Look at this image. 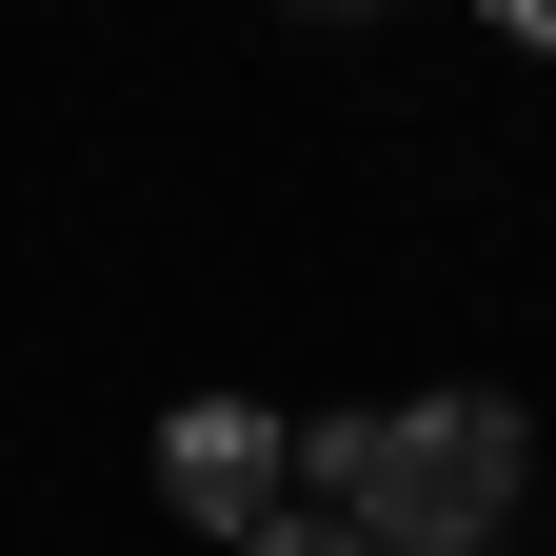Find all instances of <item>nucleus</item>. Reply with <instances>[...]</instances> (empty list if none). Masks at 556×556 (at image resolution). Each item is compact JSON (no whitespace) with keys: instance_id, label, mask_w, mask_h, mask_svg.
Wrapping results in <instances>:
<instances>
[{"instance_id":"obj_5","label":"nucleus","mask_w":556,"mask_h":556,"mask_svg":"<svg viewBox=\"0 0 556 556\" xmlns=\"http://www.w3.org/2000/svg\"><path fill=\"white\" fill-rule=\"evenodd\" d=\"M299 21H378V0H299Z\"/></svg>"},{"instance_id":"obj_2","label":"nucleus","mask_w":556,"mask_h":556,"mask_svg":"<svg viewBox=\"0 0 556 556\" xmlns=\"http://www.w3.org/2000/svg\"><path fill=\"white\" fill-rule=\"evenodd\" d=\"M160 497L199 517V536H278V517H299V438H278V397H179L160 417Z\"/></svg>"},{"instance_id":"obj_4","label":"nucleus","mask_w":556,"mask_h":556,"mask_svg":"<svg viewBox=\"0 0 556 556\" xmlns=\"http://www.w3.org/2000/svg\"><path fill=\"white\" fill-rule=\"evenodd\" d=\"M477 21H497V40H536V60H556V0H477Z\"/></svg>"},{"instance_id":"obj_1","label":"nucleus","mask_w":556,"mask_h":556,"mask_svg":"<svg viewBox=\"0 0 556 556\" xmlns=\"http://www.w3.org/2000/svg\"><path fill=\"white\" fill-rule=\"evenodd\" d=\"M299 497L358 536V556H477V536L536 497V417L477 397V378L358 397V417H318V438H299Z\"/></svg>"},{"instance_id":"obj_3","label":"nucleus","mask_w":556,"mask_h":556,"mask_svg":"<svg viewBox=\"0 0 556 556\" xmlns=\"http://www.w3.org/2000/svg\"><path fill=\"white\" fill-rule=\"evenodd\" d=\"M239 556H358V536H338V517L299 497V517H278V536H239Z\"/></svg>"}]
</instances>
